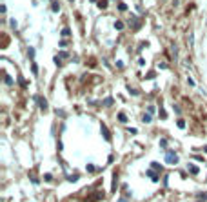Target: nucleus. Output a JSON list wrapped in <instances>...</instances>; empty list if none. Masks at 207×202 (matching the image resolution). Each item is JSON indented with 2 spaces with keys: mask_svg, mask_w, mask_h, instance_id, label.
I'll list each match as a JSON object with an SVG mask.
<instances>
[{
  "mask_svg": "<svg viewBox=\"0 0 207 202\" xmlns=\"http://www.w3.org/2000/svg\"><path fill=\"white\" fill-rule=\"evenodd\" d=\"M31 67H33V73H34V75H38V67H36V64H33Z\"/></svg>",
  "mask_w": 207,
  "mask_h": 202,
  "instance_id": "12",
  "label": "nucleus"
},
{
  "mask_svg": "<svg viewBox=\"0 0 207 202\" xmlns=\"http://www.w3.org/2000/svg\"><path fill=\"white\" fill-rule=\"evenodd\" d=\"M53 11H55V13L58 11V4H56V2H53Z\"/></svg>",
  "mask_w": 207,
  "mask_h": 202,
  "instance_id": "15",
  "label": "nucleus"
},
{
  "mask_svg": "<svg viewBox=\"0 0 207 202\" xmlns=\"http://www.w3.org/2000/svg\"><path fill=\"white\" fill-rule=\"evenodd\" d=\"M67 180H69V182H76V180H78V175H69Z\"/></svg>",
  "mask_w": 207,
  "mask_h": 202,
  "instance_id": "5",
  "label": "nucleus"
},
{
  "mask_svg": "<svg viewBox=\"0 0 207 202\" xmlns=\"http://www.w3.org/2000/svg\"><path fill=\"white\" fill-rule=\"evenodd\" d=\"M27 53H29V56L33 58V56H34V49H33V48H29V51H27Z\"/></svg>",
  "mask_w": 207,
  "mask_h": 202,
  "instance_id": "13",
  "label": "nucleus"
},
{
  "mask_svg": "<svg viewBox=\"0 0 207 202\" xmlns=\"http://www.w3.org/2000/svg\"><path fill=\"white\" fill-rule=\"evenodd\" d=\"M178 127H185V122H184V120H178Z\"/></svg>",
  "mask_w": 207,
  "mask_h": 202,
  "instance_id": "14",
  "label": "nucleus"
},
{
  "mask_svg": "<svg viewBox=\"0 0 207 202\" xmlns=\"http://www.w3.org/2000/svg\"><path fill=\"white\" fill-rule=\"evenodd\" d=\"M118 7H120V11H125V9H127V6H125L124 2H118Z\"/></svg>",
  "mask_w": 207,
  "mask_h": 202,
  "instance_id": "7",
  "label": "nucleus"
},
{
  "mask_svg": "<svg viewBox=\"0 0 207 202\" xmlns=\"http://www.w3.org/2000/svg\"><path fill=\"white\" fill-rule=\"evenodd\" d=\"M187 169H189V171H191L193 175H196V173H198V167L194 166V164H189V166H187Z\"/></svg>",
  "mask_w": 207,
  "mask_h": 202,
  "instance_id": "4",
  "label": "nucleus"
},
{
  "mask_svg": "<svg viewBox=\"0 0 207 202\" xmlns=\"http://www.w3.org/2000/svg\"><path fill=\"white\" fill-rule=\"evenodd\" d=\"M122 28H124V24H122L120 20H116V22H115V29H122Z\"/></svg>",
  "mask_w": 207,
  "mask_h": 202,
  "instance_id": "6",
  "label": "nucleus"
},
{
  "mask_svg": "<svg viewBox=\"0 0 207 202\" xmlns=\"http://www.w3.org/2000/svg\"><path fill=\"white\" fill-rule=\"evenodd\" d=\"M100 131H102V135H104V139H105V140H111V133H109V129H107L104 124H102V127H100Z\"/></svg>",
  "mask_w": 207,
  "mask_h": 202,
  "instance_id": "3",
  "label": "nucleus"
},
{
  "mask_svg": "<svg viewBox=\"0 0 207 202\" xmlns=\"http://www.w3.org/2000/svg\"><path fill=\"white\" fill-rule=\"evenodd\" d=\"M6 84H9V86H11V84H13V78L9 77V75H6Z\"/></svg>",
  "mask_w": 207,
  "mask_h": 202,
  "instance_id": "10",
  "label": "nucleus"
},
{
  "mask_svg": "<svg viewBox=\"0 0 207 202\" xmlns=\"http://www.w3.org/2000/svg\"><path fill=\"white\" fill-rule=\"evenodd\" d=\"M165 162L167 164H176V162H178V155L174 153V151H167L165 153Z\"/></svg>",
  "mask_w": 207,
  "mask_h": 202,
  "instance_id": "1",
  "label": "nucleus"
},
{
  "mask_svg": "<svg viewBox=\"0 0 207 202\" xmlns=\"http://www.w3.org/2000/svg\"><path fill=\"white\" fill-rule=\"evenodd\" d=\"M118 119H120V122H125V120H127V117H125L124 113H120V115H118Z\"/></svg>",
  "mask_w": 207,
  "mask_h": 202,
  "instance_id": "8",
  "label": "nucleus"
},
{
  "mask_svg": "<svg viewBox=\"0 0 207 202\" xmlns=\"http://www.w3.org/2000/svg\"><path fill=\"white\" fill-rule=\"evenodd\" d=\"M34 100L38 102V106H40V109H42V111H47V100H46L44 97L36 95V97H34Z\"/></svg>",
  "mask_w": 207,
  "mask_h": 202,
  "instance_id": "2",
  "label": "nucleus"
},
{
  "mask_svg": "<svg viewBox=\"0 0 207 202\" xmlns=\"http://www.w3.org/2000/svg\"><path fill=\"white\" fill-rule=\"evenodd\" d=\"M144 122H151V115H149V113L144 115Z\"/></svg>",
  "mask_w": 207,
  "mask_h": 202,
  "instance_id": "11",
  "label": "nucleus"
},
{
  "mask_svg": "<svg viewBox=\"0 0 207 202\" xmlns=\"http://www.w3.org/2000/svg\"><path fill=\"white\" fill-rule=\"evenodd\" d=\"M203 151H205V153H207V146H203Z\"/></svg>",
  "mask_w": 207,
  "mask_h": 202,
  "instance_id": "16",
  "label": "nucleus"
},
{
  "mask_svg": "<svg viewBox=\"0 0 207 202\" xmlns=\"http://www.w3.org/2000/svg\"><path fill=\"white\" fill-rule=\"evenodd\" d=\"M18 82H20V86H22V87H26V86H27V82H26V80H24V78H18Z\"/></svg>",
  "mask_w": 207,
  "mask_h": 202,
  "instance_id": "9",
  "label": "nucleus"
}]
</instances>
